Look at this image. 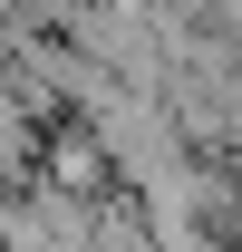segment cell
Segmentation results:
<instances>
[]
</instances>
